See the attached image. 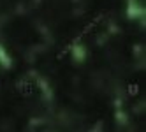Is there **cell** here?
<instances>
[{
    "label": "cell",
    "instance_id": "6da1fadb",
    "mask_svg": "<svg viewBox=\"0 0 146 132\" xmlns=\"http://www.w3.org/2000/svg\"><path fill=\"white\" fill-rule=\"evenodd\" d=\"M18 88H19V92H21L23 95H30V94H34V85H32V81H30V79L21 81Z\"/></svg>",
    "mask_w": 146,
    "mask_h": 132
}]
</instances>
